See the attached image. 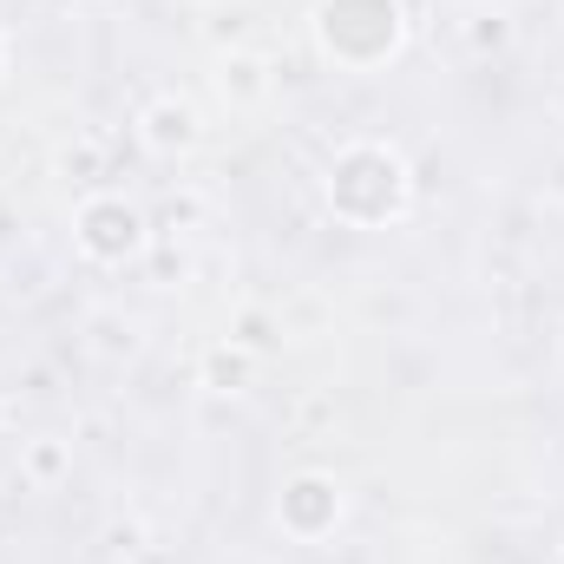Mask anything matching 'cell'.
I'll return each instance as SVG.
<instances>
[{"mask_svg":"<svg viewBox=\"0 0 564 564\" xmlns=\"http://www.w3.org/2000/svg\"><path fill=\"white\" fill-rule=\"evenodd\" d=\"M408 204V164L388 144H355L328 171V210L348 224H388Z\"/></svg>","mask_w":564,"mask_h":564,"instance_id":"obj_1","label":"cell"},{"mask_svg":"<svg viewBox=\"0 0 564 564\" xmlns=\"http://www.w3.org/2000/svg\"><path fill=\"white\" fill-rule=\"evenodd\" d=\"M315 33L341 66H381L401 46V0H322Z\"/></svg>","mask_w":564,"mask_h":564,"instance_id":"obj_2","label":"cell"},{"mask_svg":"<svg viewBox=\"0 0 564 564\" xmlns=\"http://www.w3.org/2000/svg\"><path fill=\"white\" fill-rule=\"evenodd\" d=\"M79 250L99 257V263H126L144 250V217L126 197H93L79 210Z\"/></svg>","mask_w":564,"mask_h":564,"instance_id":"obj_3","label":"cell"},{"mask_svg":"<svg viewBox=\"0 0 564 564\" xmlns=\"http://www.w3.org/2000/svg\"><path fill=\"white\" fill-rule=\"evenodd\" d=\"M335 519H341V492H335V479L302 473V479L282 486V532H295V539H322V532H335Z\"/></svg>","mask_w":564,"mask_h":564,"instance_id":"obj_4","label":"cell"},{"mask_svg":"<svg viewBox=\"0 0 564 564\" xmlns=\"http://www.w3.org/2000/svg\"><path fill=\"white\" fill-rule=\"evenodd\" d=\"M144 144H151V151H191V144H197V112H191L184 99H158V106L144 112Z\"/></svg>","mask_w":564,"mask_h":564,"instance_id":"obj_5","label":"cell"},{"mask_svg":"<svg viewBox=\"0 0 564 564\" xmlns=\"http://www.w3.org/2000/svg\"><path fill=\"white\" fill-rule=\"evenodd\" d=\"M224 93H230V99H257V93H263V66H257L250 53L224 59Z\"/></svg>","mask_w":564,"mask_h":564,"instance_id":"obj_6","label":"cell"},{"mask_svg":"<svg viewBox=\"0 0 564 564\" xmlns=\"http://www.w3.org/2000/svg\"><path fill=\"white\" fill-rule=\"evenodd\" d=\"M204 381H210V388H243V381H250V355H237V348H217V355L204 361Z\"/></svg>","mask_w":564,"mask_h":564,"instance_id":"obj_7","label":"cell"},{"mask_svg":"<svg viewBox=\"0 0 564 564\" xmlns=\"http://www.w3.org/2000/svg\"><path fill=\"white\" fill-rule=\"evenodd\" d=\"M276 335H270V322L263 315H243V348H270Z\"/></svg>","mask_w":564,"mask_h":564,"instance_id":"obj_8","label":"cell"},{"mask_svg":"<svg viewBox=\"0 0 564 564\" xmlns=\"http://www.w3.org/2000/svg\"><path fill=\"white\" fill-rule=\"evenodd\" d=\"M59 466H66V453H59V446H33V473H46V479H53Z\"/></svg>","mask_w":564,"mask_h":564,"instance_id":"obj_9","label":"cell"}]
</instances>
